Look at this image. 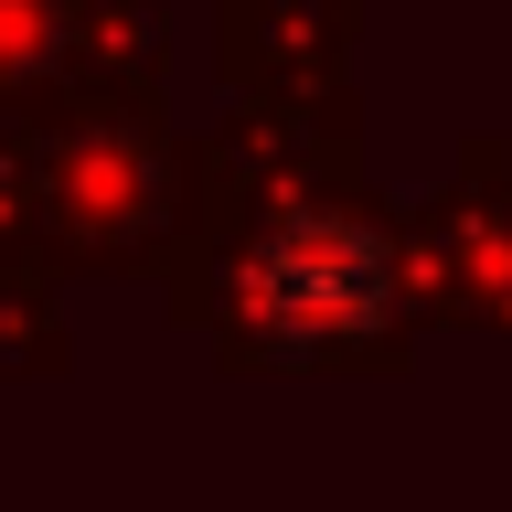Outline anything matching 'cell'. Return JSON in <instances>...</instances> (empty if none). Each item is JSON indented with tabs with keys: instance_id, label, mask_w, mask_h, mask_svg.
<instances>
[{
	"instance_id": "6da1fadb",
	"label": "cell",
	"mask_w": 512,
	"mask_h": 512,
	"mask_svg": "<svg viewBox=\"0 0 512 512\" xmlns=\"http://www.w3.org/2000/svg\"><path fill=\"white\" fill-rule=\"evenodd\" d=\"M395 310V256L352 214H288L246 256V320L267 342H352Z\"/></svg>"
}]
</instances>
